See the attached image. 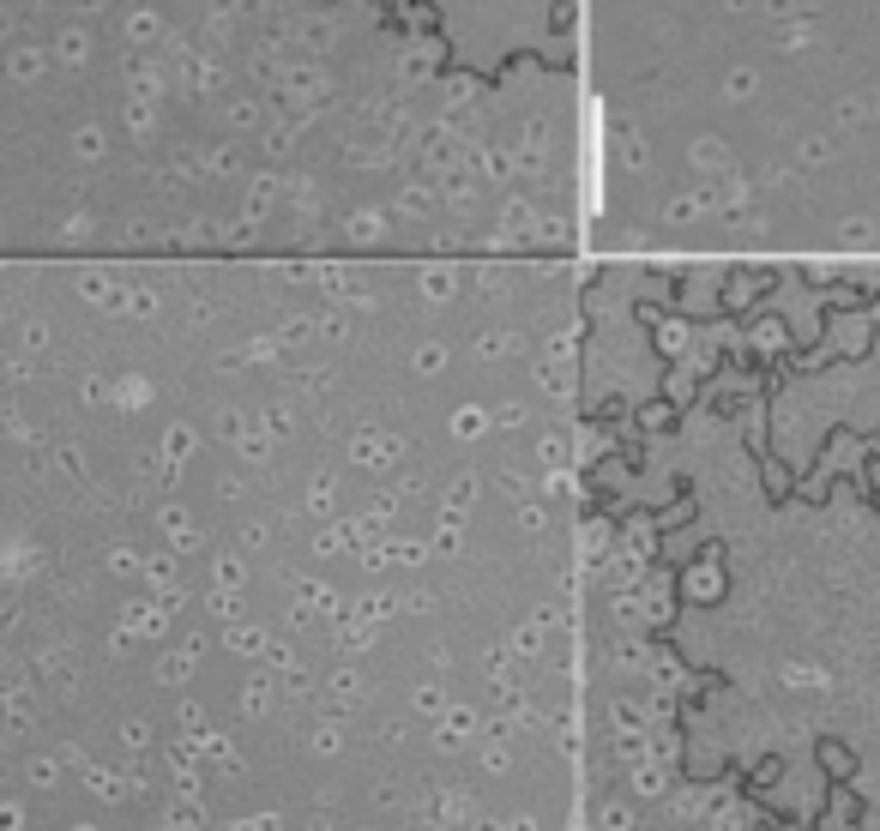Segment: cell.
I'll return each instance as SVG.
<instances>
[{
  "label": "cell",
  "mask_w": 880,
  "mask_h": 831,
  "mask_svg": "<svg viewBox=\"0 0 880 831\" xmlns=\"http://www.w3.org/2000/svg\"><path fill=\"white\" fill-rule=\"evenodd\" d=\"M441 820H453V825L470 820V796H465V789H446V796H441Z\"/></svg>",
  "instance_id": "3957f363"
},
{
  "label": "cell",
  "mask_w": 880,
  "mask_h": 831,
  "mask_svg": "<svg viewBox=\"0 0 880 831\" xmlns=\"http://www.w3.org/2000/svg\"><path fill=\"white\" fill-rule=\"evenodd\" d=\"M477 831H501V825H495V820H482V825H477Z\"/></svg>",
  "instance_id": "277c9868"
},
{
  "label": "cell",
  "mask_w": 880,
  "mask_h": 831,
  "mask_svg": "<svg viewBox=\"0 0 880 831\" xmlns=\"http://www.w3.org/2000/svg\"><path fill=\"white\" fill-rule=\"evenodd\" d=\"M597 825H604V831H633V808H628V801H609V808L597 813Z\"/></svg>",
  "instance_id": "7a4b0ae2"
},
{
  "label": "cell",
  "mask_w": 880,
  "mask_h": 831,
  "mask_svg": "<svg viewBox=\"0 0 880 831\" xmlns=\"http://www.w3.org/2000/svg\"><path fill=\"white\" fill-rule=\"evenodd\" d=\"M609 253H880V0H579Z\"/></svg>",
  "instance_id": "6da1fadb"
}]
</instances>
